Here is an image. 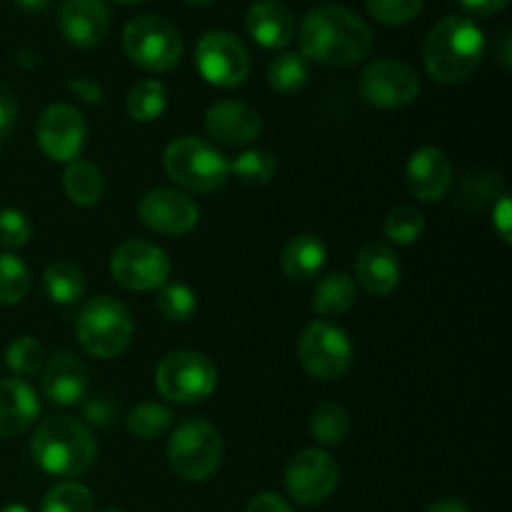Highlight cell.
<instances>
[{"instance_id": "cell-1", "label": "cell", "mask_w": 512, "mask_h": 512, "mask_svg": "<svg viewBox=\"0 0 512 512\" xmlns=\"http://www.w3.org/2000/svg\"><path fill=\"white\" fill-rule=\"evenodd\" d=\"M298 43L303 58L333 68H348L368 58L373 50V30L353 10L343 5H323L305 15Z\"/></svg>"}, {"instance_id": "cell-2", "label": "cell", "mask_w": 512, "mask_h": 512, "mask_svg": "<svg viewBox=\"0 0 512 512\" xmlns=\"http://www.w3.org/2000/svg\"><path fill=\"white\" fill-rule=\"evenodd\" d=\"M485 55V35L473 20L448 15L425 38L423 60L430 78L440 85L465 83Z\"/></svg>"}, {"instance_id": "cell-3", "label": "cell", "mask_w": 512, "mask_h": 512, "mask_svg": "<svg viewBox=\"0 0 512 512\" xmlns=\"http://www.w3.org/2000/svg\"><path fill=\"white\" fill-rule=\"evenodd\" d=\"M30 455L43 473L55 478H78L93 468L98 445L88 425L78 418L53 415L35 430Z\"/></svg>"}, {"instance_id": "cell-4", "label": "cell", "mask_w": 512, "mask_h": 512, "mask_svg": "<svg viewBox=\"0 0 512 512\" xmlns=\"http://www.w3.org/2000/svg\"><path fill=\"white\" fill-rule=\"evenodd\" d=\"M135 333L130 310L120 300L98 295L88 300L75 315V335L90 355L100 360L118 358L125 353Z\"/></svg>"}, {"instance_id": "cell-5", "label": "cell", "mask_w": 512, "mask_h": 512, "mask_svg": "<svg viewBox=\"0 0 512 512\" xmlns=\"http://www.w3.org/2000/svg\"><path fill=\"white\" fill-rule=\"evenodd\" d=\"M163 165L173 183L193 193H215L230 178V160L215 145L190 135L165 148Z\"/></svg>"}, {"instance_id": "cell-6", "label": "cell", "mask_w": 512, "mask_h": 512, "mask_svg": "<svg viewBox=\"0 0 512 512\" xmlns=\"http://www.w3.org/2000/svg\"><path fill=\"white\" fill-rule=\"evenodd\" d=\"M168 465L178 478L203 483L218 473L223 463V438L208 420H183L168 440Z\"/></svg>"}, {"instance_id": "cell-7", "label": "cell", "mask_w": 512, "mask_h": 512, "mask_svg": "<svg viewBox=\"0 0 512 512\" xmlns=\"http://www.w3.org/2000/svg\"><path fill=\"white\" fill-rule=\"evenodd\" d=\"M123 50L148 73H170L183 60V35L160 15H138L123 30Z\"/></svg>"}, {"instance_id": "cell-8", "label": "cell", "mask_w": 512, "mask_h": 512, "mask_svg": "<svg viewBox=\"0 0 512 512\" xmlns=\"http://www.w3.org/2000/svg\"><path fill=\"white\" fill-rule=\"evenodd\" d=\"M160 395L173 403H200L210 398L218 385V370L198 350H175L160 360L155 370Z\"/></svg>"}, {"instance_id": "cell-9", "label": "cell", "mask_w": 512, "mask_h": 512, "mask_svg": "<svg viewBox=\"0 0 512 512\" xmlns=\"http://www.w3.org/2000/svg\"><path fill=\"white\" fill-rule=\"evenodd\" d=\"M298 358L313 378L338 380L353 363V345L343 328L328 320H315L300 335Z\"/></svg>"}, {"instance_id": "cell-10", "label": "cell", "mask_w": 512, "mask_h": 512, "mask_svg": "<svg viewBox=\"0 0 512 512\" xmlns=\"http://www.w3.org/2000/svg\"><path fill=\"white\" fill-rule=\"evenodd\" d=\"M195 65L205 83L215 88H238L250 75V53L233 33L208 30L195 48Z\"/></svg>"}, {"instance_id": "cell-11", "label": "cell", "mask_w": 512, "mask_h": 512, "mask_svg": "<svg viewBox=\"0 0 512 512\" xmlns=\"http://www.w3.org/2000/svg\"><path fill=\"white\" fill-rule=\"evenodd\" d=\"M110 273L125 290L148 293L168 283L170 260L163 248L148 240H125L110 258Z\"/></svg>"}, {"instance_id": "cell-12", "label": "cell", "mask_w": 512, "mask_h": 512, "mask_svg": "<svg viewBox=\"0 0 512 512\" xmlns=\"http://www.w3.org/2000/svg\"><path fill=\"white\" fill-rule=\"evenodd\" d=\"M360 95L375 108H403L420 95V78L405 60L380 58L373 60L360 75Z\"/></svg>"}, {"instance_id": "cell-13", "label": "cell", "mask_w": 512, "mask_h": 512, "mask_svg": "<svg viewBox=\"0 0 512 512\" xmlns=\"http://www.w3.org/2000/svg\"><path fill=\"white\" fill-rule=\"evenodd\" d=\"M340 483V468L335 458L325 450L308 448L293 455L285 468V488L290 498L300 505L325 503L335 493Z\"/></svg>"}, {"instance_id": "cell-14", "label": "cell", "mask_w": 512, "mask_h": 512, "mask_svg": "<svg viewBox=\"0 0 512 512\" xmlns=\"http://www.w3.org/2000/svg\"><path fill=\"white\" fill-rule=\"evenodd\" d=\"M88 138V123L73 105H50L38 120V145L55 163H73Z\"/></svg>"}, {"instance_id": "cell-15", "label": "cell", "mask_w": 512, "mask_h": 512, "mask_svg": "<svg viewBox=\"0 0 512 512\" xmlns=\"http://www.w3.org/2000/svg\"><path fill=\"white\" fill-rule=\"evenodd\" d=\"M138 215L150 230L160 235H188L198 225L200 210L190 195L173 188H155L143 195L138 205Z\"/></svg>"}, {"instance_id": "cell-16", "label": "cell", "mask_w": 512, "mask_h": 512, "mask_svg": "<svg viewBox=\"0 0 512 512\" xmlns=\"http://www.w3.org/2000/svg\"><path fill=\"white\" fill-rule=\"evenodd\" d=\"M408 190L423 203H440L453 188V163L440 148L425 145L405 165Z\"/></svg>"}, {"instance_id": "cell-17", "label": "cell", "mask_w": 512, "mask_h": 512, "mask_svg": "<svg viewBox=\"0 0 512 512\" xmlns=\"http://www.w3.org/2000/svg\"><path fill=\"white\" fill-rule=\"evenodd\" d=\"M205 130L218 143L243 148L263 133V118L243 100H220L205 113Z\"/></svg>"}, {"instance_id": "cell-18", "label": "cell", "mask_w": 512, "mask_h": 512, "mask_svg": "<svg viewBox=\"0 0 512 512\" xmlns=\"http://www.w3.org/2000/svg\"><path fill=\"white\" fill-rule=\"evenodd\" d=\"M60 33L75 48H98L110 30V10L105 0H65L58 15Z\"/></svg>"}, {"instance_id": "cell-19", "label": "cell", "mask_w": 512, "mask_h": 512, "mask_svg": "<svg viewBox=\"0 0 512 512\" xmlns=\"http://www.w3.org/2000/svg\"><path fill=\"white\" fill-rule=\"evenodd\" d=\"M355 275H358V283L363 285L365 293L385 298L400 285L403 268H400L398 255L388 243L368 240L355 258Z\"/></svg>"}, {"instance_id": "cell-20", "label": "cell", "mask_w": 512, "mask_h": 512, "mask_svg": "<svg viewBox=\"0 0 512 512\" xmlns=\"http://www.w3.org/2000/svg\"><path fill=\"white\" fill-rule=\"evenodd\" d=\"M245 28L260 48L283 50L295 35V18L280 0H258L245 13Z\"/></svg>"}, {"instance_id": "cell-21", "label": "cell", "mask_w": 512, "mask_h": 512, "mask_svg": "<svg viewBox=\"0 0 512 512\" xmlns=\"http://www.w3.org/2000/svg\"><path fill=\"white\" fill-rule=\"evenodd\" d=\"M38 415V395L25 380H0V438H13V435L25 433L38 420Z\"/></svg>"}, {"instance_id": "cell-22", "label": "cell", "mask_w": 512, "mask_h": 512, "mask_svg": "<svg viewBox=\"0 0 512 512\" xmlns=\"http://www.w3.org/2000/svg\"><path fill=\"white\" fill-rule=\"evenodd\" d=\"M43 390L55 405H75L88 398V368L75 355H55L43 370Z\"/></svg>"}, {"instance_id": "cell-23", "label": "cell", "mask_w": 512, "mask_h": 512, "mask_svg": "<svg viewBox=\"0 0 512 512\" xmlns=\"http://www.w3.org/2000/svg\"><path fill=\"white\" fill-rule=\"evenodd\" d=\"M325 263H328V245L323 243L320 235L303 233L298 238L290 240L283 250V265L285 278L293 283H310L323 273Z\"/></svg>"}, {"instance_id": "cell-24", "label": "cell", "mask_w": 512, "mask_h": 512, "mask_svg": "<svg viewBox=\"0 0 512 512\" xmlns=\"http://www.w3.org/2000/svg\"><path fill=\"white\" fill-rule=\"evenodd\" d=\"M63 188L75 205L90 208V205L100 203L105 193L103 170L90 160H73L63 173Z\"/></svg>"}, {"instance_id": "cell-25", "label": "cell", "mask_w": 512, "mask_h": 512, "mask_svg": "<svg viewBox=\"0 0 512 512\" xmlns=\"http://www.w3.org/2000/svg\"><path fill=\"white\" fill-rule=\"evenodd\" d=\"M45 293L53 303L58 305H73L83 298L85 293V275L70 260H55L45 268L43 273Z\"/></svg>"}, {"instance_id": "cell-26", "label": "cell", "mask_w": 512, "mask_h": 512, "mask_svg": "<svg viewBox=\"0 0 512 512\" xmlns=\"http://www.w3.org/2000/svg\"><path fill=\"white\" fill-rule=\"evenodd\" d=\"M355 305V283L348 273H330L313 293V310L318 315H340Z\"/></svg>"}, {"instance_id": "cell-27", "label": "cell", "mask_w": 512, "mask_h": 512, "mask_svg": "<svg viewBox=\"0 0 512 512\" xmlns=\"http://www.w3.org/2000/svg\"><path fill=\"white\" fill-rule=\"evenodd\" d=\"M168 108V90L160 80H140L133 90L128 93V103H125V110H128L130 118L135 123H153Z\"/></svg>"}, {"instance_id": "cell-28", "label": "cell", "mask_w": 512, "mask_h": 512, "mask_svg": "<svg viewBox=\"0 0 512 512\" xmlns=\"http://www.w3.org/2000/svg\"><path fill=\"white\" fill-rule=\"evenodd\" d=\"M310 68L308 58L300 53H280L268 65V83L270 88L278 90L280 95H293L308 85Z\"/></svg>"}, {"instance_id": "cell-29", "label": "cell", "mask_w": 512, "mask_h": 512, "mask_svg": "<svg viewBox=\"0 0 512 512\" xmlns=\"http://www.w3.org/2000/svg\"><path fill=\"white\" fill-rule=\"evenodd\" d=\"M350 430V415L343 405L323 403L310 415V433L318 443L338 445L343 443Z\"/></svg>"}, {"instance_id": "cell-30", "label": "cell", "mask_w": 512, "mask_h": 512, "mask_svg": "<svg viewBox=\"0 0 512 512\" xmlns=\"http://www.w3.org/2000/svg\"><path fill=\"white\" fill-rule=\"evenodd\" d=\"M173 410L165 408L160 403H140L130 410L128 415V430L140 440H155L165 435L173 425Z\"/></svg>"}, {"instance_id": "cell-31", "label": "cell", "mask_w": 512, "mask_h": 512, "mask_svg": "<svg viewBox=\"0 0 512 512\" xmlns=\"http://www.w3.org/2000/svg\"><path fill=\"white\" fill-rule=\"evenodd\" d=\"M505 195V180L498 173H480L468 175L460 185L458 205L468 210H480L485 205L495 203Z\"/></svg>"}, {"instance_id": "cell-32", "label": "cell", "mask_w": 512, "mask_h": 512, "mask_svg": "<svg viewBox=\"0 0 512 512\" xmlns=\"http://www.w3.org/2000/svg\"><path fill=\"white\" fill-rule=\"evenodd\" d=\"M95 500L93 493L83 483L65 480V483L53 485L43 498L40 512H93Z\"/></svg>"}, {"instance_id": "cell-33", "label": "cell", "mask_w": 512, "mask_h": 512, "mask_svg": "<svg viewBox=\"0 0 512 512\" xmlns=\"http://www.w3.org/2000/svg\"><path fill=\"white\" fill-rule=\"evenodd\" d=\"M275 170H278V165H275L273 153L263 148L245 150L230 163V175H235L245 185L270 183L275 178Z\"/></svg>"}, {"instance_id": "cell-34", "label": "cell", "mask_w": 512, "mask_h": 512, "mask_svg": "<svg viewBox=\"0 0 512 512\" xmlns=\"http://www.w3.org/2000/svg\"><path fill=\"white\" fill-rule=\"evenodd\" d=\"M30 290L28 265L10 253H0V305H18Z\"/></svg>"}, {"instance_id": "cell-35", "label": "cell", "mask_w": 512, "mask_h": 512, "mask_svg": "<svg viewBox=\"0 0 512 512\" xmlns=\"http://www.w3.org/2000/svg\"><path fill=\"white\" fill-rule=\"evenodd\" d=\"M385 238L393 240L395 245H413L423 238L425 218L413 205H400L385 218Z\"/></svg>"}, {"instance_id": "cell-36", "label": "cell", "mask_w": 512, "mask_h": 512, "mask_svg": "<svg viewBox=\"0 0 512 512\" xmlns=\"http://www.w3.org/2000/svg\"><path fill=\"white\" fill-rule=\"evenodd\" d=\"M158 310L170 323H188L198 310L193 288L183 283H165L158 293Z\"/></svg>"}, {"instance_id": "cell-37", "label": "cell", "mask_w": 512, "mask_h": 512, "mask_svg": "<svg viewBox=\"0 0 512 512\" xmlns=\"http://www.w3.org/2000/svg\"><path fill=\"white\" fill-rule=\"evenodd\" d=\"M45 363V348L33 338V335H20L5 350V365L20 378L40 373Z\"/></svg>"}, {"instance_id": "cell-38", "label": "cell", "mask_w": 512, "mask_h": 512, "mask_svg": "<svg viewBox=\"0 0 512 512\" xmlns=\"http://www.w3.org/2000/svg\"><path fill=\"white\" fill-rule=\"evenodd\" d=\"M425 0H365V8L378 23L405 25L423 13Z\"/></svg>"}, {"instance_id": "cell-39", "label": "cell", "mask_w": 512, "mask_h": 512, "mask_svg": "<svg viewBox=\"0 0 512 512\" xmlns=\"http://www.w3.org/2000/svg\"><path fill=\"white\" fill-rule=\"evenodd\" d=\"M30 240V223L20 210H0V245L3 248H23Z\"/></svg>"}, {"instance_id": "cell-40", "label": "cell", "mask_w": 512, "mask_h": 512, "mask_svg": "<svg viewBox=\"0 0 512 512\" xmlns=\"http://www.w3.org/2000/svg\"><path fill=\"white\" fill-rule=\"evenodd\" d=\"M83 413L93 425L108 428V425H113L115 418H118V405L113 403L110 395H95V398H90L88 403H85Z\"/></svg>"}, {"instance_id": "cell-41", "label": "cell", "mask_w": 512, "mask_h": 512, "mask_svg": "<svg viewBox=\"0 0 512 512\" xmlns=\"http://www.w3.org/2000/svg\"><path fill=\"white\" fill-rule=\"evenodd\" d=\"M15 118H18V105H15L13 93L0 83V143L13 133Z\"/></svg>"}, {"instance_id": "cell-42", "label": "cell", "mask_w": 512, "mask_h": 512, "mask_svg": "<svg viewBox=\"0 0 512 512\" xmlns=\"http://www.w3.org/2000/svg\"><path fill=\"white\" fill-rule=\"evenodd\" d=\"M245 512H293V508L278 493H260L250 500Z\"/></svg>"}, {"instance_id": "cell-43", "label": "cell", "mask_w": 512, "mask_h": 512, "mask_svg": "<svg viewBox=\"0 0 512 512\" xmlns=\"http://www.w3.org/2000/svg\"><path fill=\"white\" fill-rule=\"evenodd\" d=\"M493 225H495V230H498V233H500V238H503L505 243H510L512 218H510V198H508V193H505L503 198L495 200V203H493Z\"/></svg>"}, {"instance_id": "cell-44", "label": "cell", "mask_w": 512, "mask_h": 512, "mask_svg": "<svg viewBox=\"0 0 512 512\" xmlns=\"http://www.w3.org/2000/svg\"><path fill=\"white\" fill-rule=\"evenodd\" d=\"M508 3L510 0H460L463 10H468L470 15H478V18H490V15L508 8Z\"/></svg>"}, {"instance_id": "cell-45", "label": "cell", "mask_w": 512, "mask_h": 512, "mask_svg": "<svg viewBox=\"0 0 512 512\" xmlns=\"http://www.w3.org/2000/svg\"><path fill=\"white\" fill-rule=\"evenodd\" d=\"M70 90H73V93H78L85 103H98V100L103 98V93H100V85L93 83V80H88V78L73 80V83H70Z\"/></svg>"}, {"instance_id": "cell-46", "label": "cell", "mask_w": 512, "mask_h": 512, "mask_svg": "<svg viewBox=\"0 0 512 512\" xmlns=\"http://www.w3.org/2000/svg\"><path fill=\"white\" fill-rule=\"evenodd\" d=\"M495 53H498V60L503 63V68H510L512 63V38H510V30L505 28L503 33L498 35V40H495Z\"/></svg>"}, {"instance_id": "cell-47", "label": "cell", "mask_w": 512, "mask_h": 512, "mask_svg": "<svg viewBox=\"0 0 512 512\" xmlns=\"http://www.w3.org/2000/svg\"><path fill=\"white\" fill-rule=\"evenodd\" d=\"M428 512H470V508L463 503V500L445 498V500H440V503L430 505Z\"/></svg>"}, {"instance_id": "cell-48", "label": "cell", "mask_w": 512, "mask_h": 512, "mask_svg": "<svg viewBox=\"0 0 512 512\" xmlns=\"http://www.w3.org/2000/svg\"><path fill=\"white\" fill-rule=\"evenodd\" d=\"M13 3L18 5L20 10H25V13H43L50 5V0H13Z\"/></svg>"}, {"instance_id": "cell-49", "label": "cell", "mask_w": 512, "mask_h": 512, "mask_svg": "<svg viewBox=\"0 0 512 512\" xmlns=\"http://www.w3.org/2000/svg\"><path fill=\"white\" fill-rule=\"evenodd\" d=\"M0 512H30L28 508H25V505H20V503H13V505H5L3 510Z\"/></svg>"}, {"instance_id": "cell-50", "label": "cell", "mask_w": 512, "mask_h": 512, "mask_svg": "<svg viewBox=\"0 0 512 512\" xmlns=\"http://www.w3.org/2000/svg\"><path fill=\"white\" fill-rule=\"evenodd\" d=\"M188 5H193V8H205V5L215 3V0H185Z\"/></svg>"}, {"instance_id": "cell-51", "label": "cell", "mask_w": 512, "mask_h": 512, "mask_svg": "<svg viewBox=\"0 0 512 512\" xmlns=\"http://www.w3.org/2000/svg\"><path fill=\"white\" fill-rule=\"evenodd\" d=\"M118 3H143V0H118Z\"/></svg>"}, {"instance_id": "cell-52", "label": "cell", "mask_w": 512, "mask_h": 512, "mask_svg": "<svg viewBox=\"0 0 512 512\" xmlns=\"http://www.w3.org/2000/svg\"><path fill=\"white\" fill-rule=\"evenodd\" d=\"M100 512H120L118 508H105V510H100Z\"/></svg>"}]
</instances>
